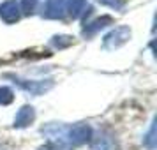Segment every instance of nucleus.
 Returning a JSON list of instances; mask_svg holds the SVG:
<instances>
[{"label":"nucleus","instance_id":"9b49d317","mask_svg":"<svg viewBox=\"0 0 157 150\" xmlns=\"http://www.w3.org/2000/svg\"><path fill=\"white\" fill-rule=\"evenodd\" d=\"M143 143H145V147L150 148V150L155 148V145H157V140H155V122H152V125H150L147 136L143 138Z\"/></svg>","mask_w":157,"mask_h":150},{"label":"nucleus","instance_id":"7ed1b4c3","mask_svg":"<svg viewBox=\"0 0 157 150\" xmlns=\"http://www.w3.org/2000/svg\"><path fill=\"white\" fill-rule=\"evenodd\" d=\"M65 140L72 145H83L92 140V127L88 124H76L72 127H67Z\"/></svg>","mask_w":157,"mask_h":150},{"label":"nucleus","instance_id":"f257e3e1","mask_svg":"<svg viewBox=\"0 0 157 150\" xmlns=\"http://www.w3.org/2000/svg\"><path fill=\"white\" fill-rule=\"evenodd\" d=\"M131 39V29L125 27V25H120V27H115L109 34L104 36L102 39V48L106 51H111V50H118L120 46L127 43Z\"/></svg>","mask_w":157,"mask_h":150},{"label":"nucleus","instance_id":"423d86ee","mask_svg":"<svg viewBox=\"0 0 157 150\" xmlns=\"http://www.w3.org/2000/svg\"><path fill=\"white\" fill-rule=\"evenodd\" d=\"M36 120V110L32 106H23L20 108V111L16 113L14 117V125L16 129H23V127H27V125H30L32 122Z\"/></svg>","mask_w":157,"mask_h":150},{"label":"nucleus","instance_id":"9d476101","mask_svg":"<svg viewBox=\"0 0 157 150\" xmlns=\"http://www.w3.org/2000/svg\"><path fill=\"white\" fill-rule=\"evenodd\" d=\"M74 44V37L72 36H55L51 37V46L57 48V50H64Z\"/></svg>","mask_w":157,"mask_h":150},{"label":"nucleus","instance_id":"2eb2a0df","mask_svg":"<svg viewBox=\"0 0 157 150\" xmlns=\"http://www.w3.org/2000/svg\"><path fill=\"white\" fill-rule=\"evenodd\" d=\"M39 150H62V147L57 145V143H46V145H43Z\"/></svg>","mask_w":157,"mask_h":150},{"label":"nucleus","instance_id":"ddd939ff","mask_svg":"<svg viewBox=\"0 0 157 150\" xmlns=\"http://www.w3.org/2000/svg\"><path fill=\"white\" fill-rule=\"evenodd\" d=\"M37 7V0H21V6H20V11L25 13V14H32Z\"/></svg>","mask_w":157,"mask_h":150},{"label":"nucleus","instance_id":"0eeeda50","mask_svg":"<svg viewBox=\"0 0 157 150\" xmlns=\"http://www.w3.org/2000/svg\"><path fill=\"white\" fill-rule=\"evenodd\" d=\"M44 16L50 20H60L65 16V0H48L44 7Z\"/></svg>","mask_w":157,"mask_h":150},{"label":"nucleus","instance_id":"4468645a","mask_svg":"<svg viewBox=\"0 0 157 150\" xmlns=\"http://www.w3.org/2000/svg\"><path fill=\"white\" fill-rule=\"evenodd\" d=\"M101 6H106V7H111L115 11H122L124 9V0H97Z\"/></svg>","mask_w":157,"mask_h":150},{"label":"nucleus","instance_id":"20e7f679","mask_svg":"<svg viewBox=\"0 0 157 150\" xmlns=\"http://www.w3.org/2000/svg\"><path fill=\"white\" fill-rule=\"evenodd\" d=\"M21 16V11H20V4L16 0H6L0 4V20L6 23H16Z\"/></svg>","mask_w":157,"mask_h":150},{"label":"nucleus","instance_id":"f8f14e48","mask_svg":"<svg viewBox=\"0 0 157 150\" xmlns=\"http://www.w3.org/2000/svg\"><path fill=\"white\" fill-rule=\"evenodd\" d=\"M14 101V94L9 87H0V104L6 106V104H11Z\"/></svg>","mask_w":157,"mask_h":150},{"label":"nucleus","instance_id":"39448f33","mask_svg":"<svg viewBox=\"0 0 157 150\" xmlns=\"http://www.w3.org/2000/svg\"><path fill=\"white\" fill-rule=\"evenodd\" d=\"M90 141H92V150H120L115 136L106 131H101L97 136H92Z\"/></svg>","mask_w":157,"mask_h":150},{"label":"nucleus","instance_id":"f03ea898","mask_svg":"<svg viewBox=\"0 0 157 150\" xmlns=\"http://www.w3.org/2000/svg\"><path fill=\"white\" fill-rule=\"evenodd\" d=\"M7 78H13L14 79V83L20 87V88L30 92L32 95H41V94L48 92V90L53 88V81H51V79H39V81H36V79L16 78V76H13V74H7Z\"/></svg>","mask_w":157,"mask_h":150},{"label":"nucleus","instance_id":"1a4fd4ad","mask_svg":"<svg viewBox=\"0 0 157 150\" xmlns=\"http://www.w3.org/2000/svg\"><path fill=\"white\" fill-rule=\"evenodd\" d=\"M86 9V0H65V11L71 14V18H79Z\"/></svg>","mask_w":157,"mask_h":150},{"label":"nucleus","instance_id":"6e6552de","mask_svg":"<svg viewBox=\"0 0 157 150\" xmlns=\"http://www.w3.org/2000/svg\"><path fill=\"white\" fill-rule=\"evenodd\" d=\"M113 23V18L111 16H101V18H97V20H94V21L86 23L85 29H83V36H94V34H97L99 30L106 29L108 25H111Z\"/></svg>","mask_w":157,"mask_h":150}]
</instances>
